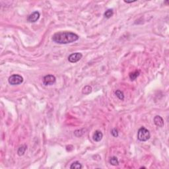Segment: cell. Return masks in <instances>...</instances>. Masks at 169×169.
<instances>
[{
  "mask_svg": "<svg viewBox=\"0 0 169 169\" xmlns=\"http://www.w3.org/2000/svg\"><path fill=\"white\" fill-rule=\"evenodd\" d=\"M92 87L90 85H87L84 87H83V89L82 90V93L83 95H89L92 92Z\"/></svg>",
  "mask_w": 169,
  "mask_h": 169,
  "instance_id": "10",
  "label": "cell"
},
{
  "mask_svg": "<svg viewBox=\"0 0 169 169\" xmlns=\"http://www.w3.org/2000/svg\"><path fill=\"white\" fill-rule=\"evenodd\" d=\"M140 75V71H137V70H136V71H135L133 72H131V73H129V78H130V79H131V81H134L135 79H136V78H137V77Z\"/></svg>",
  "mask_w": 169,
  "mask_h": 169,
  "instance_id": "11",
  "label": "cell"
},
{
  "mask_svg": "<svg viewBox=\"0 0 169 169\" xmlns=\"http://www.w3.org/2000/svg\"><path fill=\"white\" fill-rule=\"evenodd\" d=\"M111 133H112V135L115 137H117L118 136V129H116V128L112 129V131H111Z\"/></svg>",
  "mask_w": 169,
  "mask_h": 169,
  "instance_id": "16",
  "label": "cell"
},
{
  "mask_svg": "<svg viewBox=\"0 0 169 169\" xmlns=\"http://www.w3.org/2000/svg\"><path fill=\"white\" fill-rule=\"evenodd\" d=\"M83 166L79 161H75L72 163L71 165L70 166V169H82Z\"/></svg>",
  "mask_w": 169,
  "mask_h": 169,
  "instance_id": "9",
  "label": "cell"
},
{
  "mask_svg": "<svg viewBox=\"0 0 169 169\" xmlns=\"http://www.w3.org/2000/svg\"><path fill=\"white\" fill-rule=\"evenodd\" d=\"M8 81L9 83L11 85H17V84H21L23 82V77L20 75L14 74L9 77Z\"/></svg>",
  "mask_w": 169,
  "mask_h": 169,
  "instance_id": "3",
  "label": "cell"
},
{
  "mask_svg": "<svg viewBox=\"0 0 169 169\" xmlns=\"http://www.w3.org/2000/svg\"><path fill=\"white\" fill-rule=\"evenodd\" d=\"M136 1H124L125 3H133Z\"/></svg>",
  "mask_w": 169,
  "mask_h": 169,
  "instance_id": "17",
  "label": "cell"
},
{
  "mask_svg": "<svg viewBox=\"0 0 169 169\" xmlns=\"http://www.w3.org/2000/svg\"><path fill=\"white\" fill-rule=\"evenodd\" d=\"M151 134L149 131L144 127H141L137 131V139L140 141H146L149 140Z\"/></svg>",
  "mask_w": 169,
  "mask_h": 169,
  "instance_id": "2",
  "label": "cell"
},
{
  "mask_svg": "<svg viewBox=\"0 0 169 169\" xmlns=\"http://www.w3.org/2000/svg\"><path fill=\"white\" fill-rule=\"evenodd\" d=\"M114 15V11H113V9H109L107 11H106L105 13L104 14V17L106 18V19H109L111 17H112Z\"/></svg>",
  "mask_w": 169,
  "mask_h": 169,
  "instance_id": "14",
  "label": "cell"
},
{
  "mask_svg": "<svg viewBox=\"0 0 169 169\" xmlns=\"http://www.w3.org/2000/svg\"><path fill=\"white\" fill-rule=\"evenodd\" d=\"M154 123L156 126L160 127H162L164 126V124H165L163 118L160 116H156L155 117Z\"/></svg>",
  "mask_w": 169,
  "mask_h": 169,
  "instance_id": "7",
  "label": "cell"
},
{
  "mask_svg": "<svg viewBox=\"0 0 169 169\" xmlns=\"http://www.w3.org/2000/svg\"><path fill=\"white\" fill-rule=\"evenodd\" d=\"M26 150H27V145H24L21 146L19 148V149L17 151V154L19 156H22V155H23L25 154Z\"/></svg>",
  "mask_w": 169,
  "mask_h": 169,
  "instance_id": "13",
  "label": "cell"
},
{
  "mask_svg": "<svg viewBox=\"0 0 169 169\" xmlns=\"http://www.w3.org/2000/svg\"><path fill=\"white\" fill-rule=\"evenodd\" d=\"M109 163L110 165H113V166H117L119 165V161L118 158L116 156H112L109 160Z\"/></svg>",
  "mask_w": 169,
  "mask_h": 169,
  "instance_id": "12",
  "label": "cell"
},
{
  "mask_svg": "<svg viewBox=\"0 0 169 169\" xmlns=\"http://www.w3.org/2000/svg\"><path fill=\"white\" fill-rule=\"evenodd\" d=\"M115 94H116V97L118 98L120 100H124V93L122 91L117 90L115 92Z\"/></svg>",
  "mask_w": 169,
  "mask_h": 169,
  "instance_id": "15",
  "label": "cell"
},
{
  "mask_svg": "<svg viewBox=\"0 0 169 169\" xmlns=\"http://www.w3.org/2000/svg\"><path fill=\"white\" fill-rule=\"evenodd\" d=\"M93 140L95 141H100L102 139V137H103V133H102L100 131H99V130H97V131H95V132L93 134Z\"/></svg>",
  "mask_w": 169,
  "mask_h": 169,
  "instance_id": "8",
  "label": "cell"
},
{
  "mask_svg": "<svg viewBox=\"0 0 169 169\" xmlns=\"http://www.w3.org/2000/svg\"><path fill=\"white\" fill-rule=\"evenodd\" d=\"M56 81V78L53 75H47L43 79V83L45 85H52Z\"/></svg>",
  "mask_w": 169,
  "mask_h": 169,
  "instance_id": "5",
  "label": "cell"
},
{
  "mask_svg": "<svg viewBox=\"0 0 169 169\" xmlns=\"http://www.w3.org/2000/svg\"><path fill=\"white\" fill-rule=\"evenodd\" d=\"M83 57L82 54L80 52H75L71 54V55L69 56L68 57V61L70 63H76L80 60Z\"/></svg>",
  "mask_w": 169,
  "mask_h": 169,
  "instance_id": "4",
  "label": "cell"
},
{
  "mask_svg": "<svg viewBox=\"0 0 169 169\" xmlns=\"http://www.w3.org/2000/svg\"><path fill=\"white\" fill-rule=\"evenodd\" d=\"M40 16V13L38 11H34L33 13H32L31 14H30L28 16L27 21L29 23H35V22H36L39 19Z\"/></svg>",
  "mask_w": 169,
  "mask_h": 169,
  "instance_id": "6",
  "label": "cell"
},
{
  "mask_svg": "<svg viewBox=\"0 0 169 169\" xmlns=\"http://www.w3.org/2000/svg\"><path fill=\"white\" fill-rule=\"evenodd\" d=\"M79 36L75 33L69 31H61L56 32L52 36V40L59 44H67L77 41Z\"/></svg>",
  "mask_w": 169,
  "mask_h": 169,
  "instance_id": "1",
  "label": "cell"
}]
</instances>
